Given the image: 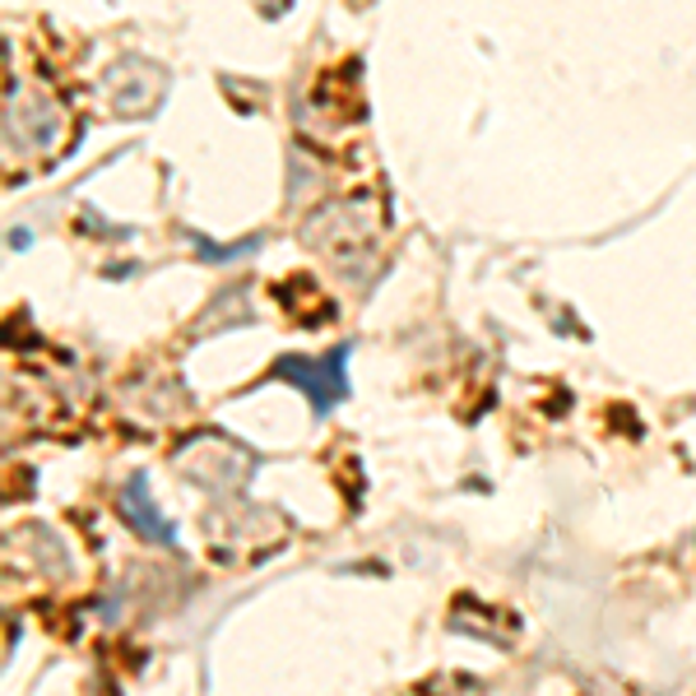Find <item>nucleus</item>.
I'll return each mask as SVG.
<instances>
[{"label":"nucleus","mask_w":696,"mask_h":696,"mask_svg":"<svg viewBox=\"0 0 696 696\" xmlns=\"http://www.w3.org/2000/svg\"><path fill=\"white\" fill-rule=\"evenodd\" d=\"M344 358H348V344H339L330 358H279L275 362V376L288 381V385H298V391L312 399V409L325 414L330 404H339L348 395Z\"/></svg>","instance_id":"nucleus-1"},{"label":"nucleus","mask_w":696,"mask_h":696,"mask_svg":"<svg viewBox=\"0 0 696 696\" xmlns=\"http://www.w3.org/2000/svg\"><path fill=\"white\" fill-rule=\"evenodd\" d=\"M121 507H126V515H130V525L140 530L144 538H153V544H172V525L159 515V507H153L144 478H130V488L121 492Z\"/></svg>","instance_id":"nucleus-2"}]
</instances>
